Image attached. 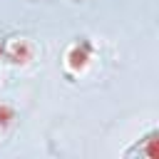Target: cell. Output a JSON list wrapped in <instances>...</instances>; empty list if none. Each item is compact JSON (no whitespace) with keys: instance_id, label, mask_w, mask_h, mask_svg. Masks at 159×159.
Returning a JSON list of instances; mask_svg holds the SVG:
<instances>
[{"instance_id":"1","label":"cell","mask_w":159,"mask_h":159,"mask_svg":"<svg viewBox=\"0 0 159 159\" xmlns=\"http://www.w3.org/2000/svg\"><path fill=\"white\" fill-rule=\"evenodd\" d=\"M89 52H92V45L87 40H80L72 45V50L67 52V65L70 67H84L87 60H89Z\"/></svg>"},{"instance_id":"2","label":"cell","mask_w":159,"mask_h":159,"mask_svg":"<svg viewBox=\"0 0 159 159\" xmlns=\"http://www.w3.org/2000/svg\"><path fill=\"white\" fill-rule=\"evenodd\" d=\"M157 132H149L144 139H142V144L137 142L134 144V149H129L127 152V157H134V154H139V157H147V159H152V157H157Z\"/></svg>"},{"instance_id":"3","label":"cell","mask_w":159,"mask_h":159,"mask_svg":"<svg viewBox=\"0 0 159 159\" xmlns=\"http://www.w3.org/2000/svg\"><path fill=\"white\" fill-rule=\"evenodd\" d=\"M12 119H15L12 107H10V104H5V102H0V129H5L7 124H12Z\"/></svg>"}]
</instances>
